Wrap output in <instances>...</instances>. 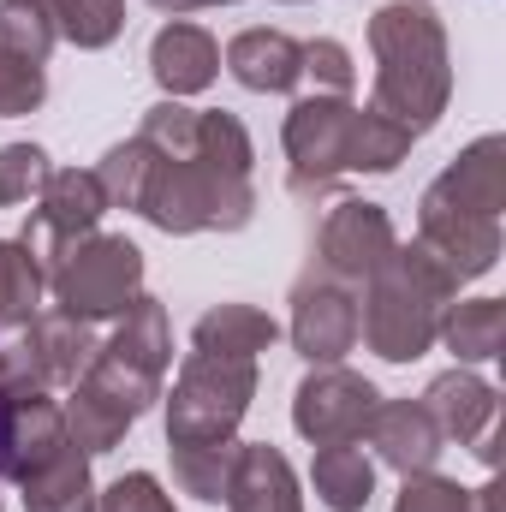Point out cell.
I'll use <instances>...</instances> for the list:
<instances>
[{
    "mask_svg": "<svg viewBox=\"0 0 506 512\" xmlns=\"http://www.w3.org/2000/svg\"><path fill=\"white\" fill-rule=\"evenodd\" d=\"M370 54H376V96L370 108L387 114L411 137L441 126L453 102V54L447 24L429 0H387L370 18Z\"/></svg>",
    "mask_w": 506,
    "mask_h": 512,
    "instance_id": "1",
    "label": "cell"
},
{
    "mask_svg": "<svg viewBox=\"0 0 506 512\" xmlns=\"http://www.w3.org/2000/svg\"><path fill=\"white\" fill-rule=\"evenodd\" d=\"M459 274L429 251V245H393L387 262L364 280V304H358V340L376 352L381 364H417L435 334H441V310L459 298Z\"/></svg>",
    "mask_w": 506,
    "mask_h": 512,
    "instance_id": "2",
    "label": "cell"
},
{
    "mask_svg": "<svg viewBox=\"0 0 506 512\" xmlns=\"http://www.w3.org/2000/svg\"><path fill=\"white\" fill-rule=\"evenodd\" d=\"M149 227L191 239V233H239L256 215V185L245 167L209 161L203 149L191 155H155L149 149V173L137 191V209Z\"/></svg>",
    "mask_w": 506,
    "mask_h": 512,
    "instance_id": "3",
    "label": "cell"
},
{
    "mask_svg": "<svg viewBox=\"0 0 506 512\" xmlns=\"http://www.w3.org/2000/svg\"><path fill=\"white\" fill-rule=\"evenodd\" d=\"M256 399V358H209L191 352L167 393V447L233 441Z\"/></svg>",
    "mask_w": 506,
    "mask_h": 512,
    "instance_id": "4",
    "label": "cell"
},
{
    "mask_svg": "<svg viewBox=\"0 0 506 512\" xmlns=\"http://www.w3.org/2000/svg\"><path fill=\"white\" fill-rule=\"evenodd\" d=\"M48 292H54V310L78 316V322L126 316L131 298L143 292V251L131 245L126 233H84L54 262Z\"/></svg>",
    "mask_w": 506,
    "mask_h": 512,
    "instance_id": "5",
    "label": "cell"
},
{
    "mask_svg": "<svg viewBox=\"0 0 506 512\" xmlns=\"http://www.w3.org/2000/svg\"><path fill=\"white\" fill-rule=\"evenodd\" d=\"M352 126H358V108L352 96H298L280 143H286V161H292V197H322L340 173H352Z\"/></svg>",
    "mask_w": 506,
    "mask_h": 512,
    "instance_id": "6",
    "label": "cell"
},
{
    "mask_svg": "<svg viewBox=\"0 0 506 512\" xmlns=\"http://www.w3.org/2000/svg\"><path fill=\"white\" fill-rule=\"evenodd\" d=\"M96 358L90 322L66 310H36L18 334L0 340V382H30V387H72Z\"/></svg>",
    "mask_w": 506,
    "mask_h": 512,
    "instance_id": "7",
    "label": "cell"
},
{
    "mask_svg": "<svg viewBox=\"0 0 506 512\" xmlns=\"http://www.w3.org/2000/svg\"><path fill=\"white\" fill-rule=\"evenodd\" d=\"M108 215V191L96 179V167H54L18 245L30 251V262L42 268V280L54 274V262L66 256V245H78L84 233H96V221Z\"/></svg>",
    "mask_w": 506,
    "mask_h": 512,
    "instance_id": "8",
    "label": "cell"
},
{
    "mask_svg": "<svg viewBox=\"0 0 506 512\" xmlns=\"http://www.w3.org/2000/svg\"><path fill=\"white\" fill-rule=\"evenodd\" d=\"M381 405V393L370 376L346 370V364H310V376L292 393V429L310 447H340V441H364L370 411Z\"/></svg>",
    "mask_w": 506,
    "mask_h": 512,
    "instance_id": "9",
    "label": "cell"
},
{
    "mask_svg": "<svg viewBox=\"0 0 506 512\" xmlns=\"http://www.w3.org/2000/svg\"><path fill=\"white\" fill-rule=\"evenodd\" d=\"M399 245L393 221L381 203H364V197H340L322 227H316V274L322 280H340V286H364L376 274L387 251Z\"/></svg>",
    "mask_w": 506,
    "mask_h": 512,
    "instance_id": "10",
    "label": "cell"
},
{
    "mask_svg": "<svg viewBox=\"0 0 506 512\" xmlns=\"http://www.w3.org/2000/svg\"><path fill=\"white\" fill-rule=\"evenodd\" d=\"M66 447V411L48 387L0 382V483H24Z\"/></svg>",
    "mask_w": 506,
    "mask_h": 512,
    "instance_id": "11",
    "label": "cell"
},
{
    "mask_svg": "<svg viewBox=\"0 0 506 512\" xmlns=\"http://www.w3.org/2000/svg\"><path fill=\"white\" fill-rule=\"evenodd\" d=\"M423 411H429V423L441 429L447 447H471L483 465L501 459V429H495L501 423V393L483 382L477 370L453 364L447 376H435L423 387Z\"/></svg>",
    "mask_w": 506,
    "mask_h": 512,
    "instance_id": "12",
    "label": "cell"
},
{
    "mask_svg": "<svg viewBox=\"0 0 506 512\" xmlns=\"http://www.w3.org/2000/svg\"><path fill=\"white\" fill-rule=\"evenodd\" d=\"M292 352L304 364H340L352 346H358V292L340 286V280H322V274H304L292 286Z\"/></svg>",
    "mask_w": 506,
    "mask_h": 512,
    "instance_id": "13",
    "label": "cell"
},
{
    "mask_svg": "<svg viewBox=\"0 0 506 512\" xmlns=\"http://www.w3.org/2000/svg\"><path fill=\"white\" fill-rule=\"evenodd\" d=\"M417 245H429L459 280H483L501 262L506 239L495 215H471V209H453L435 191H423V203H417Z\"/></svg>",
    "mask_w": 506,
    "mask_h": 512,
    "instance_id": "14",
    "label": "cell"
},
{
    "mask_svg": "<svg viewBox=\"0 0 506 512\" xmlns=\"http://www.w3.org/2000/svg\"><path fill=\"white\" fill-rule=\"evenodd\" d=\"M149 72H155V84H161L173 102L203 96V90L221 78V42H215L203 24H191V18H173V24H161L155 42H149Z\"/></svg>",
    "mask_w": 506,
    "mask_h": 512,
    "instance_id": "15",
    "label": "cell"
},
{
    "mask_svg": "<svg viewBox=\"0 0 506 512\" xmlns=\"http://www.w3.org/2000/svg\"><path fill=\"white\" fill-rule=\"evenodd\" d=\"M364 441L376 447V459L387 471H399V477H417V471H435V459H441V429L429 423V411H423V399H381L376 411H370V429H364Z\"/></svg>",
    "mask_w": 506,
    "mask_h": 512,
    "instance_id": "16",
    "label": "cell"
},
{
    "mask_svg": "<svg viewBox=\"0 0 506 512\" xmlns=\"http://www.w3.org/2000/svg\"><path fill=\"white\" fill-rule=\"evenodd\" d=\"M429 191H435L441 203H453V209H471V215H495V221H501V209H506V137L489 131V137L465 143V149L441 167V179H435Z\"/></svg>",
    "mask_w": 506,
    "mask_h": 512,
    "instance_id": "17",
    "label": "cell"
},
{
    "mask_svg": "<svg viewBox=\"0 0 506 512\" xmlns=\"http://www.w3.org/2000/svg\"><path fill=\"white\" fill-rule=\"evenodd\" d=\"M227 72L256 96H292L304 84V42H292L286 30H268V24L239 30L227 42Z\"/></svg>",
    "mask_w": 506,
    "mask_h": 512,
    "instance_id": "18",
    "label": "cell"
},
{
    "mask_svg": "<svg viewBox=\"0 0 506 512\" xmlns=\"http://www.w3.org/2000/svg\"><path fill=\"white\" fill-rule=\"evenodd\" d=\"M227 512H304L298 471L286 465L280 447H268V441H239V465H233Z\"/></svg>",
    "mask_w": 506,
    "mask_h": 512,
    "instance_id": "19",
    "label": "cell"
},
{
    "mask_svg": "<svg viewBox=\"0 0 506 512\" xmlns=\"http://www.w3.org/2000/svg\"><path fill=\"white\" fill-rule=\"evenodd\" d=\"M102 352H108L114 364L137 370L143 382H167V370H173V328H167V304H161V298H149V292H137V298H131V310L120 316V328H114V340H102Z\"/></svg>",
    "mask_w": 506,
    "mask_h": 512,
    "instance_id": "20",
    "label": "cell"
},
{
    "mask_svg": "<svg viewBox=\"0 0 506 512\" xmlns=\"http://www.w3.org/2000/svg\"><path fill=\"white\" fill-rule=\"evenodd\" d=\"M274 340H280V322L256 304H239V298L209 304L191 328V346L209 352V358H262Z\"/></svg>",
    "mask_w": 506,
    "mask_h": 512,
    "instance_id": "21",
    "label": "cell"
},
{
    "mask_svg": "<svg viewBox=\"0 0 506 512\" xmlns=\"http://www.w3.org/2000/svg\"><path fill=\"white\" fill-rule=\"evenodd\" d=\"M465 370L471 364H495L506 346V304L501 298H453L441 310V334H435Z\"/></svg>",
    "mask_w": 506,
    "mask_h": 512,
    "instance_id": "22",
    "label": "cell"
},
{
    "mask_svg": "<svg viewBox=\"0 0 506 512\" xmlns=\"http://www.w3.org/2000/svg\"><path fill=\"white\" fill-rule=\"evenodd\" d=\"M310 483H316V501H322L328 512H364L370 501H376V459H370L358 441L316 447Z\"/></svg>",
    "mask_w": 506,
    "mask_h": 512,
    "instance_id": "23",
    "label": "cell"
},
{
    "mask_svg": "<svg viewBox=\"0 0 506 512\" xmlns=\"http://www.w3.org/2000/svg\"><path fill=\"white\" fill-rule=\"evenodd\" d=\"M24 512H96V477H90V453H78L72 441L30 471L24 483Z\"/></svg>",
    "mask_w": 506,
    "mask_h": 512,
    "instance_id": "24",
    "label": "cell"
},
{
    "mask_svg": "<svg viewBox=\"0 0 506 512\" xmlns=\"http://www.w3.org/2000/svg\"><path fill=\"white\" fill-rule=\"evenodd\" d=\"M60 411H66V441H72L78 453H90V459H96V453H114V447L126 441V429L137 423L126 405H114L108 393H96L90 382L66 387V405H60Z\"/></svg>",
    "mask_w": 506,
    "mask_h": 512,
    "instance_id": "25",
    "label": "cell"
},
{
    "mask_svg": "<svg viewBox=\"0 0 506 512\" xmlns=\"http://www.w3.org/2000/svg\"><path fill=\"white\" fill-rule=\"evenodd\" d=\"M173 459V483L185 495H197L203 507H227L233 489V465H239V441H209V447H167Z\"/></svg>",
    "mask_w": 506,
    "mask_h": 512,
    "instance_id": "26",
    "label": "cell"
},
{
    "mask_svg": "<svg viewBox=\"0 0 506 512\" xmlns=\"http://www.w3.org/2000/svg\"><path fill=\"white\" fill-rule=\"evenodd\" d=\"M42 292H48V280H42V268L30 262V251H24L18 239H0V340L18 334V328L42 310Z\"/></svg>",
    "mask_w": 506,
    "mask_h": 512,
    "instance_id": "27",
    "label": "cell"
},
{
    "mask_svg": "<svg viewBox=\"0 0 506 512\" xmlns=\"http://www.w3.org/2000/svg\"><path fill=\"white\" fill-rule=\"evenodd\" d=\"M60 30L48 18V0H0V60H30L48 66Z\"/></svg>",
    "mask_w": 506,
    "mask_h": 512,
    "instance_id": "28",
    "label": "cell"
},
{
    "mask_svg": "<svg viewBox=\"0 0 506 512\" xmlns=\"http://www.w3.org/2000/svg\"><path fill=\"white\" fill-rule=\"evenodd\" d=\"M48 18L54 30L72 42V48H114L120 30H126V0H48Z\"/></svg>",
    "mask_w": 506,
    "mask_h": 512,
    "instance_id": "29",
    "label": "cell"
},
{
    "mask_svg": "<svg viewBox=\"0 0 506 512\" xmlns=\"http://www.w3.org/2000/svg\"><path fill=\"white\" fill-rule=\"evenodd\" d=\"M411 131L393 126L376 108H358V126H352V173H393L405 155H411Z\"/></svg>",
    "mask_w": 506,
    "mask_h": 512,
    "instance_id": "30",
    "label": "cell"
},
{
    "mask_svg": "<svg viewBox=\"0 0 506 512\" xmlns=\"http://www.w3.org/2000/svg\"><path fill=\"white\" fill-rule=\"evenodd\" d=\"M48 149L42 143H0V209H24L48 185Z\"/></svg>",
    "mask_w": 506,
    "mask_h": 512,
    "instance_id": "31",
    "label": "cell"
},
{
    "mask_svg": "<svg viewBox=\"0 0 506 512\" xmlns=\"http://www.w3.org/2000/svg\"><path fill=\"white\" fill-rule=\"evenodd\" d=\"M304 78L316 84V96H352V84H358V66H352L346 42H334V36H316V42H304Z\"/></svg>",
    "mask_w": 506,
    "mask_h": 512,
    "instance_id": "32",
    "label": "cell"
},
{
    "mask_svg": "<svg viewBox=\"0 0 506 512\" xmlns=\"http://www.w3.org/2000/svg\"><path fill=\"white\" fill-rule=\"evenodd\" d=\"M96 512H179V507H173V495L161 489V477L126 471V477H114L108 489H96Z\"/></svg>",
    "mask_w": 506,
    "mask_h": 512,
    "instance_id": "33",
    "label": "cell"
},
{
    "mask_svg": "<svg viewBox=\"0 0 506 512\" xmlns=\"http://www.w3.org/2000/svg\"><path fill=\"white\" fill-rule=\"evenodd\" d=\"M48 102V72L30 60H0V120H24Z\"/></svg>",
    "mask_w": 506,
    "mask_h": 512,
    "instance_id": "34",
    "label": "cell"
},
{
    "mask_svg": "<svg viewBox=\"0 0 506 512\" xmlns=\"http://www.w3.org/2000/svg\"><path fill=\"white\" fill-rule=\"evenodd\" d=\"M465 507H471V489L453 483V477H441V471L405 477V489H399V501H393V512H465Z\"/></svg>",
    "mask_w": 506,
    "mask_h": 512,
    "instance_id": "35",
    "label": "cell"
},
{
    "mask_svg": "<svg viewBox=\"0 0 506 512\" xmlns=\"http://www.w3.org/2000/svg\"><path fill=\"white\" fill-rule=\"evenodd\" d=\"M465 512H501V489L489 483V489H471V507Z\"/></svg>",
    "mask_w": 506,
    "mask_h": 512,
    "instance_id": "36",
    "label": "cell"
},
{
    "mask_svg": "<svg viewBox=\"0 0 506 512\" xmlns=\"http://www.w3.org/2000/svg\"><path fill=\"white\" fill-rule=\"evenodd\" d=\"M149 6H155V12H167V18H185V12H197L203 0H149Z\"/></svg>",
    "mask_w": 506,
    "mask_h": 512,
    "instance_id": "37",
    "label": "cell"
},
{
    "mask_svg": "<svg viewBox=\"0 0 506 512\" xmlns=\"http://www.w3.org/2000/svg\"><path fill=\"white\" fill-rule=\"evenodd\" d=\"M203 6H239V0H203Z\"/></svg>",
    "mask_w": 506,
    "mask_h": 512,
    "instance_id": "38",
    "label": "cell"
},
{
    "mask_svg": "<svg viewBox=\"0 0 506 512\" xmlns=\"http://www.w3.org/2000/svg\"><path fill=\"white\" fill-rule=\"evenodd\" d=\"M286 6H304V0H286Z\"/></svg>",
    "mask_w": 506,
    "mask_h": 512,
    "instance_id": "39",
    "label": "cell"
}]
</instances>
